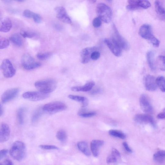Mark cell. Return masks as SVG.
<instances>
[{"label": "cell", "instance_id": "1", "mask_svg": "<svg viewBox=\"0 0 165 165\" xmlns=\"http://www.w3.org/2000/svg\"><path fill=\"white\" fill-rule=\"evenodd\" d=\"M26 152L25 145L20 141H15L11 146L9 150L11 157L17 161H21L24 158Z\"/></svg>", "mask_w": 165, "mask_h": 165}, {"label": "cell", "instance_id": "2", "mask_svg": "<svg viewBox=\"0 0 165 165\" xmlns=\"http://www.w3.org/2000/svg\"><path fill=\"white\" fill-rule=\"evenodd\" d=\"M35 86L39 91L49 94L56 90L57 82L54 79H48L35 82Z\"/></svg>", "mask_w": 165, "mask_h": 165}, {"label": "cell", "instance_id": "3", "mask_svg": "<svg viewBox=\"0 0 165 165\" xmlns=\"http://www.w3.org/2000/svg\"><path fill=\"white\" fill-rule=\"evenodd\" d=\"M139 34L143 38L148 40L152 45L156 47L160 46V42L152 34L151 27L148 24H144L140 27Z\"/></svg>", "mask_w": 165, "mask_h": 165}, {"label": "cell", "instance_id": "4", "mask_svg": "<svg viewBox=\"0 0 165 165\" xmlns=\"http://www.w3.org/2000/svg\"><path fill=\"white\" fill-rule=\"evenodd\" d=\"M96 12L98 17L104 22L108 23L111 21L112 12L107 5L103 3L99 4L97 7Z\"/></svg>", "mask_w": 165, "mask_h": 165}, {"label": "cell", "instance_id": "5", "mask_svg": "<svg viewBox=\"0 0 165 165\" xmlns=\"http://www.w3.org/2000/svg\"><path fill=\"white\" fill-rule=\"evenodd\" d=\"M67 106L66 104L61 102H52L45 104L43 109L46 112L53 114L66 110Z\"/></svg>", "mask_w": 165, "mask_h": 165}, {"label": "cell", "instance_id": "6", "mask_svg": "<svg viewBox=\"0 0 165 165\" xmlns=\"http://www.w3.org/2000/svg\"><path fill=\"white\" fill-rule=\"evenodd\" d=\"M22 65L24 68L27 70H31L40 67L41 64L36 62L31 55L25 54L22 57Z\"/></svg>", "mask_w": 165, "mask_h": 165}, {"label": "cell", "instance_id": "7", "mask_svg": "<svg viewBox=\"0 0 165 165\" xmlns=\"http://www.w3.org/2000/svg\"><path fill=\"white\" fill-rule=\"evenodd\" d=\"M127 9L129 10H135L140 9H147L151 7L150 3L148 1L143 0H130Z\"/></svg>", "mask_w": 165, "mask_h": 165}, {"label": "cell", "instance_id": "8", "mask_svg": "<svg viewBox=\"0 0 165 165\" xmlns=\"http://www.w3.org/2000/svg\"><path fill=\"white\" fill-rule=\"evenodd\" d=\"M1 69L4 76L7 78L13 77L16 73L13 64L8 59H5L2 61Z\"/></svg>", "mask_w": 165, "mask_h": 165}, {"label": "cell", "instance_id": "9", "mask_svg": "<svg viewBox=\"0 0 165 165\" xmlns=\"http://www.w3.org/2000/svg\"><path fill=\"white\" fill-rule=\"evenodd\" d=\"M49 94L40 91L28 92L23 94L22 97L29 101H42L49 97Z\"/></svg>", "mask_w": 165, "mask_h": 165}, {"label": "cell", "instance_id": "10", "mask_svg": "<svg viewBox=\"0 0 165 165\" xmlns=\"http://www.w3.org/2000/svg\"><path fill=\"white\" fill-rule=\"evenodd\" d=\"M134 120L135 122L140 124H150L152 127H156L154 119L152 116L148 114H137L135 116Z\"/></svg>", "mask_w": 165, "mask_h": 165}, {"label": "cell", "instance_id": "11", "mask_svg": "<svg viewBox=\"0 0 165 165\" xmlns=\"http://www.w3.org/2000/svg\"><path fill=\"white\" fill-rule=\"evenodd\" d=\"M114 37L113 38L120 47L122 50L127 51L129 49V45L127 41L120 34L115 24L113 26Z\"/></svg>", "mask_w": 165, "mask_h": 165}, {"label": "cell", "instance_id": "12", "mask_svg": "<svg viewBox=\"0 0 165 165\" xmlns=\"http://www.w3.org/2000/svg\"><path fill=\"white\" fill-rule=\"evenodd\" d=\"M104 42L114 55L117 57L121 56L122 49L113 38L110 39H105Z\"/></svg>", "mask_w": 165, "mask_h": 165}, {"label": "cell", "instance_id": "13", "mask_svg": "<svg viewBox=\"0 0 165 165\" xmlns=\"http://www.w3.org/2000/svg\"><path fill=\"white\" fill-rule=\"evenodd\" d=\"M140 104L142 110L146 114H151L153 112V108L149 98L143 94L140 98Z\"/></svg>", "mask_w": 165, "mask_h": 165}, {"label": "cell", "instance_id": "14", "mask_svg": "<svg viewBox=\"0 0 165 165\" xmlns=\"http://www.w3.org/2000/svg\"><path fill=\"white\" fill-rule=\"evenodd\" d=\"M19 92L17 88H13L6 91L2 94L1 100L3 103L9 102L14 99L17 95Z\"/></svg>", "mask_w": 165, "mask_h": 165}, {"label": "cell", "instance_id": "15", "mask_svg": "<svg viewBox=\"0 0 165 165\" xmlns=\"http://www.w3.org/2000/svg\"><path fill=\"white\" fill-rule=\"evenodd\" d=\"M57 18L64 23L71 24L72 20L67 14V11L64 8L61 6L57 7L55 9Z\"/></svg>", "mask_w": 165, "mask_h": 165}, {"label": "cell", "instance_id": "16", "mask_svg": "<svg viewBox=\"0 0 165 165\" xmlns=\"http://www.w3.org/2000/svg\"><path fill=\"white\" fill-rule=\"evenodd\" d=\"M145 85L147 90L150 91H156L158 87L156 79L154 76L147 75L145 79Z\"/></svg>", "mask_w": 165, "mask_h": 165}, {"label": "cell", "instance_id": "17", "mask_svg": "<svg viewBox=\"0 0 165 165\" xmlns=\"http://www.w3.org/2000/svg\"><path fill=\"white\" fill-rule=\"evenodd\" d=\"M97 50V48L94 47H88L82 50L81 53L82 63L86 64L89 62L91 59L92 53Z\"/></svg>", "mask_w": 165, "mask_h": 165}, {"label": "cell", "instance_id": "18", "mask_svg": "<svg viewBox=\"0 0 165 165\" xmlns=\"http://www.w3.org/2000/svg\"><path fill=\"white\" fill-rule=\"evenodd\" d=\"M10 128L6 123H2L0 127V142H6L9 139L10 135Z\"/></svg>", "mask_w": 165, "mask_h": 165}, {"label": "cell", "instance_id": "19", "mask_svg": "<svg viewBox=\"0 0 165 165\" xmlns=\"http://www.w3.org/2000/svg\"><path fill=\"white\" fill-rule=\"evenodd\" d=\"M104 144V141L101 140H94L91 141L90 144L91 150L94 156L96 157L98 156L99 149Z\"/></svg>", "mask_w": 165, "mask_h": 165}, {"label": "cell", "instance_id": "20", "mask_svg": "<svg viewBox=\"0 0 165 165\" xmlns=\"http://www.w3.org/2000/svg\"><path fill=\"white\" fill-rule=\"evenodd\" d=\"M95 85V82L91 81L87 82L85 85L82 86H76L72 88V91L75 92H87L90 91Z\"/></svg>", "mask_w": 165, "mask_h": 165}, {"label": "cell", "instance_id": "21", "mask_svg": "<svg viewBox=\"0 0 165 165\" xmlns=\"http://www.w3.org/2000/svg\"><path fill=\"white\" fill-rule=\"evenodd\" d=\"M155 5L156 11L159 18L165 21V9L160 1H156Z\"/></svg>", "mask_w": 165, "mask_h": 165}, {"label": "cell", "instance_id": "22", "mask_svg": "<svg viewBox=\"0 0 165 165\" xmlns=\"http://www.w3.org/2000/svg\"><path fill=\"white\" fill-rule=\"evenodd\" d=\"M12 27V24L11 20L9 18H5L1 22L0 26V31L3 32H9Z\"/></svg>", "mask_w": 165, "mask_h": 165}, {"label": "cell", "instance_id": "23", "mask_svg": "<svg viewBox=\"0 0 165 165\" xmlns=\"http://www.w3.org/2000/svg\"><path fill=\"white\" fill-rule=\"evenodd\" d=\"M154 53L152 51L147 52V59L149 68L153 72H155L156 66L154 61Z\"/></svg>", "mask_w": 165, "mask_h": 165}, {"label": "cell", "instance_id": "24", "mask_svg": "<svg viewBox=\"0 0 165 165\" xmlns=\"http://www.w3.org/2000/svg\"><path fill=\"white\" fill-rule=\"evenodd\" d=\"M77 146L79 149L86 156H90V152L86 143L84 141H81L78 143Z\"/></svg>", "mask_w": 165, "mask_h": 165}, {"label": "cell", "instance_id": "25", "mask_svg": "<svg viewBox=\"0 0 165 165\" xmlns=\"http://www.w3.org/2000/svg\"><path fill=\"white\" fill-rule=\"evenodd\" d=\"M11 42L16 46H21L23 44V40L20 35L15 33L11 35L10 38Z\"/></svg>", "mask_w": 165, "mask_h": 165}, {"label": "cell", "instance_id": "26", "mask_svg": "<svg viewBox=\"0 0 165 165\" xmlns=\"http://www.w3.org/2000/svg\"><path fill=\"white\" fill-rule=\"evenodd\" d=\"M155 160L159 163H162L165 160V150L159 151L154 155Z\"/></svg>", "mask_w": 165, "mask_h": 165}, {"label": "cell", "instance_id": "27", "mask_svg": "<svg viewBox=\"0 0 165 165\" xmlns=\"http://www.w3.org/2000/svg\"><path fill=\"white\" fill-rule=\"evenodd\" d=\"M25 111V109L24 108H21L17 110V119L20 125H23L24 123Z\"/></svg>", "mask_w": 165, "mask_h": 165}, {"label": "cell", "instance_id": "28", "mask_svg": "<svg viewBox=\"0 0 165 165\" xmlns=\"http://www.w3.org/2000/svg\"><path fill=\"white\" fill-rule=\"evenodd\" d=\"M44 111L43 108L38 109L34 113L31 118V121L33 123L37 122L40 119Z\"/></svg>", "mask_w": 165, "mask_h": 165}, {"label": "cell", "instance_id": "29", "mask_svg": "<svg viewBox=\"0 0 165 165\" xmlns=\"http://www.w3.org/2000/svg\"><path fill=\"white\" fill-rule=\"evenodd\" d=\"M109 135L118 138L122 139L126 138V134L121 131L116 130H111L109 131Z\"/></svg>", "mask_w": 165, "mask_h": 165}, {"label": "cell", "instance_id": "30", "mask_svg": "<svg viewBox=\"0 0 165 165\" xmlns=\"http://www.w3.org/2000/svg\"><path fill=\"white\" fill-rule=\"evenodd\" d=\"M156 80L158 86L162 92H165V78L163 76H160Z\"/></svg>", "mask_w": 165, "mask_h": 165}, {"label": "cell", "instance_id": "31", "mask_svg": "<svg viewBox=\"0 0 165 165\" xmlns=\"http://www.w3.org/2000/svg\"><path fill=\"white\" fill-rule=\"evenodd\" d=\"M57 139L61 142H64L66 141L67 136L66 132L63 130L58 131L56 134Z\"/></svg>", "mask_w": 165, "mask_h": 165}, {"label": "cell", "instance_id": "32", "mask_svg": "<svg viewBox=\"0 0 165 165\" xmlns=\"http://www.w3.org/2000/svg\"><path fill=\"white\" fill-rule=\"evenodd\" d=\"M21 36L25 38H33L38 36V34L36 32L23 31L20 33Z\"/></svg>", "mask_w": 165, "mask_h": 165}, {"label": "cell", "instance_id": "33", "mask_svg": "<svg viewBox=\"0 0 165 165\" xmlns=\"http://www.w3.org/2000/svg\"><path fill=\"white\" fill-rule=\"evenodd\" d=\"M157 62L160 69L165 72V56L162 55L159 56Z\"/></svg>", "mask_w": 165, "mask_h": 165}, {"label": "cell", "instance_id": "34", "mask_svg": "<svg viewBox=\"0 0 165 165\" xmlns=\"http://www.w3.org/2000/svg\"><path fill=\"white\" fill-rule=\"evenodd\" d=\"M9 45V41L4 37H1L0 38V48L3 49L7 48Z\"/></svg>", "mask_w": 165, "mask_h": 165}, {"label": "cell", "instance_id": "35", "mask_svg": "<svg viewBox=\"0 0 165 165\" xmlns=\"http://www.w3.org/2000/svg\"><path fill=\"white\" fill-rule=\"evenodd\" d=\"M68 97L70 99L73 100V101L81 103L85 101L87 99L85 97L72 95H68Z\"/></svg>", "mask_w": 165, "mask_h": 165}, {"label": "cell", "instance_id": "36", "mask_svg": "<svg viewBox=\"0 0 165 165\" xmlns=\"http://www.w3.org/2000/svg\"><path fill=\"white\" fill-rule=\"evenodd\" d=\"M52 54L50 52L39 53L37 55V57L41 60H44L51 56Z\"/></svg>", "mask_w": 165, "mask_h": 165}, {"label": "cell", "instance_id": "37", "mask_svg": "<svg viewBox=\"0 0 165 165\" xmlns=\"http://www.w3.org/2000/svg\"><path fill=\"white\" fill-rule=\"evenodd\" d=\"M102 21L101 19L99 17H96L93 20V26L95 28H98L102 25Z\"/></svg>", "mask_w": 165, "mask_h": 165}, {"label": "cell", "instance_id": "38", "mask_svg": "<svg viewBox=\"0 0 165 165\" xmlns=\"http://www.w3.org/2000/svg\"><path fill=\"white\" fill-rule=\"evenodd\" d=\"M117 157L115 155L112 154L109 155L107 158V162L108 163H114L117 161Z\"/></svg>", "mask_w": 165, "mask_h": 165}, {"label": "cell", "instance_id": "39", "mask_svg": "<svg viewBox=\"0 0 165 165\" xmlns=\"http://www.w3.org/2000/svg\"><path fill=\"white\" fill-rule=\"evenodd\" d=\"M35 13L29 10H25L23 12V15L28 18H33Z\"/></svg>", "mask_w": 165, "mask_h": 165}, {"label": "cell", "instance_id": "40", "mask_svg": "<svg viewBox=\"0 0 165 165\" xmlns=\"http://www.w3.org/2000/svg\"><path fill=\"white\" fill-rule=\"evenodd\" d=\"M40 148L45 150L57 149L58 147L55 145H41L39 146Z\"/></svg>", "mask_w": 165, "mask_h": 165}, {"label": "cell", "instance_id": "41", "mask_svg": "<svg viewBox=\"0 0 165 165\" xmlns=\"http://www.w3.org/2000/svg\"><path fill=\"white\" fill-rule=\"evenodd\" d=\"M101 56V54L99 51L97 50L94 51L91 55V59L93 61H96Z\"/></svg>", "mask_w": 165, "mask_h": 165}, {"label": "cell", "instance_id": "42", "mask_svg": "<svg viewBox=\"0 0 165 165\" xmlns=\"http://www.w3.org/2000/svg\"><path fill=\"white\" fill-rule=\"evenodd\" d=\"M96 113L95 112L87 111L85 113L81 115L80 116L82 117L88 118L93 117L96 115Z\"/></svg>", "mask_w": 165, "mask_h": 165}, {"label": "cell", "instance_id": "43", "mask_svg": "<svg viewBox=\"0 0 165 165\" xmlns=\"http://www.w3.org/2000/svg\"><path fill=\"white\" fill-rule=\"evenodd\" d=\"M33 19L34 22L37 23H39L42 21V17L38 14L35 13Z\"/></svg>", "mask_w": 165, "mask_h": 165}, {"label": "cell", "instance_id": "44", "mask_svg": "<svg viewBox=\"0 0 165 165\" xmlns=\"http://www.w3.org/2000/svg\"><path fill=\"white\" fill-rule=\"evenodd\" d=\"M0 165H13V164L9 159H6L1 163Z\"/></svg>", "mask_w": 165, "mask_h": 165}, {"label": "cell", "instance_id": "45", "mask_svg": "<svg viewBox=\"0 0 165 165\" xmlns=\"http://www.w3.org/2000/svg\"><path fill=\"white\" fill-rule=\"evenodd\" d=\"M8 150L6 149H3L0 152V160H1L6 155H7Z\"/></svg>", "mask_w": 165, "mask_h": 165}, {"label": "cell", "instance_id": "46", "mask_svg": "<svg viewBox=\"0 0 165 165\" xmlns=\"http://www.w3.org/2000/svg\"><path fill=\"white\" fill-rule=\"evenodd\" d=\"M157 118L160 119H165V109L158 115Z\"/></svg>", "mask_w": 165, "mask_h": 165}, {"label": "cell", "instance_id": "47", "mask_svg": "<svg viewBox=\"0 0 165 165\" xmlns=\"http://www.w3.org/2000/svg\"><path fill=\"white\" fill-rule=\"evenodd\" d=\"M111 153L115 155L117 157H120V154L118 150L115 148H113L112 150Z\"/></svg>", "mask_w": 165, "mask_h": 165}, {"label": "cell", "instance_id": "48", "mask_svg": "<svg viewBox=\"0 0 165 165\" xmlns=\"http://www.w3.org/2000/svg\"><path fill=\"white\" fill-rule=\"evenodd\" d=\"M123 145L124 147H125L126 150L128 152H132V150L130 148L128 144L126 142H124L123 143Z\"/></svg>", "mask_w": 165, "mask_h": 165}, {"label": "cell", "instance_id": "49", "mask_svg": "<svg viewBox=\"0 0 165 165\" xmlns=\"http://www.w3.org/2000/svg\"><path fill=\"white\" fill-rule=\"evenodd\" d=\"M100 90L99 89H96V90H93V91L91 92V94H97L98 93L100 92Z\"/></svg>", "mask_w": 165, "mask_h": 165}, {"label": "cell", "instance_id": "50", "mask_svg": "<svg viewBox=\"0 0 165 165\" xmlns=\"http://www.w3.org/2000/svg\"><path fill=\"white\" fill-rule=\"evenodd\" d=\"M3 110L2 105H1V116L3 115Z\"/></svg>", "mask_w": 165, "mask_h": 165}]
</instances>
